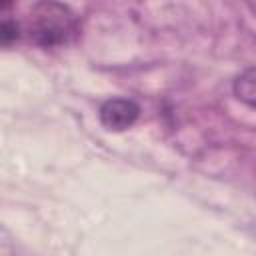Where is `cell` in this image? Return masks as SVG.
<instances>
[{
  "instance_id": "obj_4",
  "label": "cell",
  "mask_w": 256,
  "mask_h": 256,
  "mask_svg": "<svg viewBox=\"0 0 256 256\" xmlns=\"http://www.w3.org/2000/svg\"><path fill=\"white\" fill-rule=\"evenodd\" d=\"M18 38H20V24L6 18V20L2 22V44H4V46H10V44L16 42Z\"/></svg>"
},
{
  "instance_id": "obj_3",
  "label": "cell",
  "mask_w": 256,
  "mask_h": 256,
  "mask_svg": "<svg viewBox=\"0 0 256 256\" xmlns=\"http://www.w3.org/2000/svg\"><path fill=\"white\" fill-rule=\"evenodd\" d=\"M234 96L250 108H256V66L242 70L234 80Z\"/></svg>"
},
{
  "instance_id": "obj_2",
  "label": "cell",
  "mask_w": 256,
  "mask_h": 256,
  "mask_svg": "<svg viewBox=\"0 0 256 256\" xmlns=\"http://www.w3.org/2000/svg\"><path fill=\"white\" fill-rule=\"evenodd\" d=\"M98 116L106 130L122 132L138 120L140 106L130 98H110L100 106Z\"/></svg>"
},
{
  "instance_id": "obj_1",
  "label": "cell",
  "mask_w": 256,
  "mask_h": 256,
  "mask_svg": "<svg viewBox=\"0 0 256 256\" xmlns=\"http://www.w3.org/2000/svg\"><path fill=\"white\" fill-rule=\"evenodd\" d=\"M24 32L40 48L64 46L78 34V18L60 0H36L26 16Z\"/></svg>"
},
{
  "instance_id": "obj_5",
  "label": "cell",
  "mask_w": 256,
  "mask_h": 256,
  "mask_svg": "<svg viewBox=\"0 0 256 256\" xmlns=\"http://www.w3.org/2000/svg\"><path fill=\"white\" fill-rule=\"evenodd\" d=\"M12 2H14V0H2V10H8V8L12 6Z\"/></svg>"
}]
</instances>
